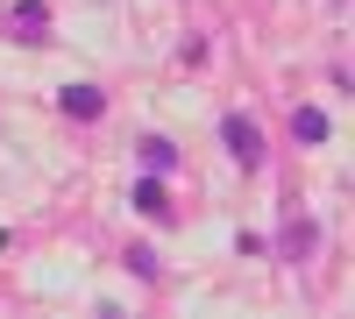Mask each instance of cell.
<instances>
[{
  "label": "cell",
  "instance_id": "1",
  "mask_svg": "<svg viewBox=\"0 0 355 319\" xmlns=\"http://www.w3.org/2000/svg\"><path fill=\"white\" fill-rule=\"evenodd\" d=\"M220 142H227V156L234 163H263V135H256V121H249V113H227V121H220Z\"/></svg>",
  "mask_w": 355,
  "mask_h": 319
},
{
  "label": "cell",
  "instance_id": "2",
  "mask_svg": "<svg viewBox=\"0 0 355 319\" xmlns=\"http://www.w3.org/2000/svg\"><path fill=\"white\" fill-rule=\"evenodd\" d=\"M57 107H64L71 121H100V113H107V100H100V85H64V93H57Z\"/></svg>",
  "mask_w": 355,
  "mask_h": 319
},
{
  "label": "cell",
  "instance_id": "3",
  "mask_svg": "<svg viewBox=\"0 0 355 319\" xmlns=\"http://www.w3.org/2000/svg\"><path fill=\"white\" fill-rule=\"evenodd\" d=\"M135 206L150 213V220H171V199H164V178H157V170H150L142 185H135Z\"/></svg>",
  "mask_w": 355,
  "mask_h": 319
},
{
  "label": "cell",
  "instance_id": "4",
  "mask_svg": "<svg viewBox=\"0 0 355 319\" xmlns=\"http://www.w3.org/2000/svg\"><path fill=\"white\" fill-rule=\"evenodd\" d=\"M291 135H299V142H327V113H320V107H299V113H291Z\"/></svg>",
  "mask_w": 355,
  "mask_h": 319
},
{
  "label": "cell",
  "instance_id": "5",
  "mask_svg": "<svg viewBox=\"0 0 355 319\" xmlns=\"http://www.w3.org/2000/svg\"><path fill=\"white\" fill-rule=\"evenodd\" d=\"M128 270H135L142 284H157V277H164V255H157V248H142V241H135V248H128Z\"/></svg>",
  "mask_w": 355,
  "mask_h": 319
},
{
  "label": "cell",
  "instance_id": "6",
  "mask_svg": "<svg viewBox=\"0 0 355 319\" xmlns=\"http://www.w3.org/2000/svg\"><path fill=\"white\" fill-rule=\"evenodd\" d=\"M142 163H150V170H157V178H164V170L178 163V149H171V142H164V135H142Z\"/></svg>",
  "mask_w": 355,
  "mask_h": 319
}]
</instances>
